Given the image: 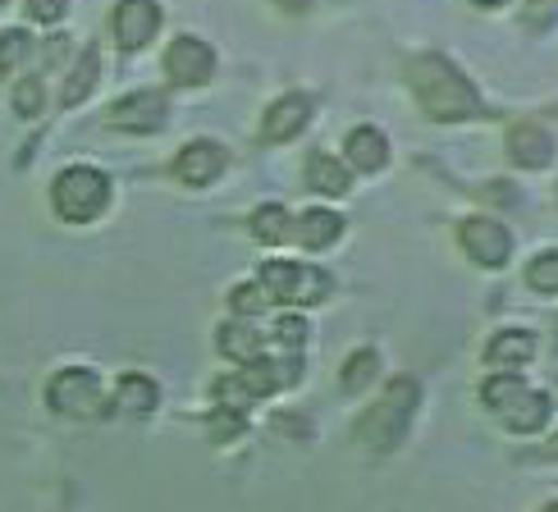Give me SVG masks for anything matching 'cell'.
Segmentation results:
<instances>
[{
	"label": "cell",
	"instance_id": "cell-4",
	"mask_svg": "<svg viewBox=\"0 0 558 512\" xmlns=\"http://www.w3.org/2000/svg\"><path fill=\"white\" fill-rule=\"evenodd\" d=\"M257 284L266 289L270 302H289V307H316L330 297L335 279L320 266H302V261H266Z\"/></svg>",
	"mask_w": 558,
	"mask_h": 512
},
{
	"label": "cell",
	"instance_id": "cell-35",
	"mask_svg": "<svg viewBox=\"0 0 558 512\" xmlns=\"http://www.w3.org/2000/svg\"><path fill=\"white\" fill-rule=\"evenodd\" d=\"M554 353H558V320H554Z\"/></svg>",
	"mask_w": 558,
	"mask_h": 512
},
{
	"label": "cell",
	"instance_id": "cell-11",
	"mask_svg": "<svg viewBox=\"0 0 558 512\" xmlns=\"http://www.w3.org/2000/svg\"><path fill=\"white\" fill-rule=\"evenodd\" d=\"M316 114V101L307 92H284V97H275L262 114V143H293V137L312 124Z\"/></svg>",
	"mask_w": 558,
	"mask_h": 512
},
{
	"label": "cell",
	"instance_id": "cell-10",
	"mask_svg": "<svg viewBox=\"0 0 558 512\" xmlns=\"http://www.w3.org/2000/svg\"><path fill=\"white\" fill-rule=\"evenodd\" d=\"M160 0H120L110 14V33L124 51H143V46L160 33Z\"/></svg>",
	"mask_w": 558,
	"mask_h": 512
},
{
	"label": "cell",
	"instance_id": "cell-24",
	"mask_svg": "<svg viewBox=\"0 0 558 512\" xmlns=\"http://www.w3.org/2000/svg\"><path fill=\"white\" fill-rule=\"evenodd\" d=\"M526 289L541 297H558V247H541L526 261Z\"/></svg>",
	"mask_w": 558,
	"mask_h": 512
},
{
	"label": "cell",
	"instance_id": "cell-30",
	"mask_svg": "<svg viewBox=\"0 0 558 512\" xmlns=\"http://www.w3.org/2000/svg\"><path fill=\"white\" fill-rule=\"evenodd\" d=\"M28 14L37 23H60L69 14V0H28Z\"/></svg>",
	"mask_w": 558,
	"mask_h": 512
},
{
	"label": "cell",
	"instance_id": "cell-13",
	"mask_svg": "<svg viewBox=\"0 0 558 512\" xmlns=\"http://www.w3.org/2000/svg\"><path fill=\"white\" fill-rule=\"evenodd\" d=\"M229 166V151L220 143H211V137H197V143H189L179 156H174V179L189 183V188H206V183H216Z\"/></svg>",
	"mask_w": 558,
	"mask_h": 512
},
{
	"label": "cell",
	"instance_id": "cell-18",
	"mask_svg": "<svg viewBox=\"0 0 558 512\" xmlns=\"http://www.w3.org/2000/svg\"><path fill=\"white\" fill-rule=\"evenodd\" d=\"M307 188L320 193V197H343L348 188H353V174H348V166H343L339 156L312 151L307 156Z\"/></svg>",
	"mask_w": 558,
	"mask_h": 512
},
{
	"label": "cell",
	"instance_id": "cell-8",
	"mask_svg": "<svg viewBox=\"0 0 558 512\" xmlns=\"http://www.w3.org/2000/svg\"><path fill=\"white\" fill-rule=\"evenodd\" d=\"M166 74L174 87H206L216 78V46L183 33L166 46Z\"/></svg>",
	"mask_w": 558,
	"mask_h": 512
},
{
	"label": "cell",
	"instance_id": "cell-17",
	"mask_svg": "<svg viewBox=\"0 0 558 512\" xmlns=\"http://www.w3.org/2000/svg\"><path fill=\"white\" fill-rule=\"evenodd\" d=\"M216 348H220V357H229L234 366H247V362H257L262 357V330L252 320H225L220 325V334H216Z\"/></svg>",
	"mask_w": 558,
	"mask_h": 512
},
{
	"label": "cell",
	"instance_id": "cell-16",
	"mask_svg": "<svg viewBox=\"0 0 558 512\" xmlns=\"http://www.w3.org/2000/svg\"><path fill=\"white\" fill-rule=\"evenodd\" d=\"M293 239H298V247H307V252L335 247L343 239V216L330 211V206H312V211H302L293 220Z\"/></svg>",
	"mask_w": 558,
	"mask_h": 512
},
{
	"label": "cell",
	"instance_id": "cell-12",
	"mask_svg": "<svg viewBox=\"0 0 558 512\" xmlns=\"http://www.w3.org/2000/svg\"><path fill=\"white\" fill-rule=\"evenodd\" d=\"M389 160H393V147H389L385 129H376V124L348 129V137H343V166H348V174H380V170H389Z\"/></svg>",
	"mask_w": 558,
	"mask_h": 512
},
{
	"label": "cell",
	"instance_id": "cell-33",
	"mask_svg": "<svg viewBox=\"0 0 558 512\" xmlns=\"http://www.w3.org/2000/svg\"><path fill=\"white\" fill-rule=\"evenodd\" d=\"M481 10H499V5H508V0H476Z\"/></svg>",
	"mask_w": 558,
	"mask_h": 512
},
{
	"label": "cell",
	"instance_id": "cell-9",
	"mask_svg": "<svg viewBox=\"0 0 558 512\" xmlns=\"http://www.w3.org/2000/svg\"><path fill=\"white\" fill-rule=\"evenodd\" d=\"M166 120H170V101H166V92H151V87L129 92L106 114V124L120 133H156V129H166Z\"/></svg>",
	"mask_w": 558,
	"mask_h": 512
},
{
	"label": "cell",
	"instance_id": "cell-36",
	"mask_svg": "<svg viewBox=\"0 0 558 512\" xmlns=\"http://www.w3.org/2000/svg\"><path fill=\"white\" fill-rule=\"evenodd\" d=\"M0 5H5V0H0Z\"/></svg>",
	"mask_w": 558,
	"mask_h": 512
},
{
	"label": "cell",
	"instance_id": "cell-3",
	"mask_svg": "<svg viewBox=\"0 0 558 512\" xmlns=\"http://www.w3.org/2000/svg\"><path fill=\"white\" fill-rule=\"evenodd\" d=\"M51 206L56 216L69 224H87L97 220L110 206V174L97 166H64L51 183Z\"/></svg>",
	"mask_w": 558,
	"mask_h": 512
},
{
	"label": "cell",
	"instance_id": "cell-15",
	"mask_svg": "<svg viewBox=\"0 0 558 512\" xmlns=\"http://www.w3.org/2000/svg\"><path fill=\"white\" fill-rule=\"evenodd\" d=\"M508 156H513L522 170H545L554 160V133L541 129V120H522L508 129Z\"/></svg>",
	"mask_w": 558,
	"mask_h": 512
},
{
	"label": "cell",
	"instance_id": "cell-26",
	"mask_svg": "<svg viewBox=\"0 0 558 512\" xmlns=\"http://www.w3.org/2000/svg\"><path fill=\"white\" fill-rule=\"evenodd\" d=\"M28 51H33V37L23 33V28L0 33V74H14V69L28 60Z\"/></svg>",
	"mask_w": 558,
	"mask_h": 512
},
{
	"label": "cell",
	"instance_id": "cell-22",
	"mask_svg": "<svg viewBox=\"0 0 558 512\" xmlns=\"http://www.w3.org/2000/svg\"><path fill=\"white\" fill-rule=\"evenodd\" d=\"M97 83H101V51H97V46H87V51L78 56V64L69 69L60 101H64V106H78V101L92 97V87H97Z\"/></svg>",
	"mask_w": 558,
	"mask_h": 512
},
{
	"label": "cell",
	"instance_id": "cell-20",
	"mask_svg": "<svg viewBox=\"0 0 558 512\" xmlns=\"http://www.w3.org/2000/svg\"><path fill=\"white\" fill-rule=\"evenodd\" d=\"M380 366H385L380 348H353V353L343 357V370H339L343 393H366L371 385L380 380Z\"/></svg>",
	"mask_w": 558,
	"mask_h": 512
},
{
	"label": "cell",
	"instance_id": "cell-32",
	"mask_svg": "<svg viewBox=\"0 0 558 512\" xmlns=\"http://www.w3.org/2000/svg\"><path fill=\"white\" fill-rule=\"evenodd\" d=\"M275 5H284V10H293V14H298V10H307L312 0H275Z\"/></svg>",
	"mask_w": 558,
	"mask_h": 512
},
{
	"label": "cell",
	"instance_id": "cell-31",
	"mask_svg": "<svg viewBox=\"0 0 558 512\" xmlns=\"http://www.w3.org/2000/svg\"><path fill=\"white\" fill-rule=\"evenodd\" d=\"M531 458H545V462H558V430L545 439V444L536 449V453H531Z\"/></svg>",
	"mask_w": 558,
	"mask_h": 512
},
{
	"label": "cell",
	"instance_id": "cell-27",
	"mask_svg": "<svg viewBox=\"0 0 558 512\" xmlns=\"http://www.w3.org/2000/svg\"><path fill=\"white\" fill-rule=\"evenodd\" d=\"M275 343L284 348V353H298V348L307 343V320H302L298 312H284L275 320Z\"/></svg>",
	"mask_w": 558,
	"mask_h": 512
},
{
	"label": "cell",
	"instance_id": "cell-19",
	"mask_svg": "<svg viewBox=\"0 0 558 512\" xmlns=\"http://www.w3.org/2000/svg\"><path fill=\"white\" fill-rule=\"evenodd\" d=\"M531 389V380L526 376H508V370H490V376L481 380V389H476V399H481V407L490 412V416H504L508 407H513L522 393Z\"/></svg>",
	"mask_w": 558,
	"mask_h": 512
},
{
	"label": "cell",
	"instance_id": "cell-5",
	"mask_svg": "<svg viewBox=\"0 0 558 512\" xmlns=\"http://www.w3.org/2000/svg\"><path fill=\"white\" fill-rule=\"evenodd\" d=\"M458 247L472 256L481 270H508L518 252V234L495 216H468L458 220Z\"/></svg>",
	"mask_w": 558,
	"mask_h": 512
},
{
	"label": "cell",
	"instance_id": "cell-6",
	"mask_svg": "<svg viewBox=\"0 0 558 512\" xmlns=\"http://www.w3.org/2000/svg\"><path fill=\"white\" fill-rule=\"evenodd\" d=\"M46 403H51L60 416H101L106 412V389L97 380V370L87 366H69V370H56L51 385H46Z\"/></svg>",
	"mask_w": 558,
	"mask_h": 512
},
{
	"label": "cell",
	"instance_id": "cell-34",
	"mask_svg": "<svg viewBox=\"0 0 558 512\" xmlns=\"http://www.w3.org/2000/svg\"><path fill=\"white\" fill-rule=\"evenodd\" d=\"M536 512H558V499H549V503H541Z\"/></svg>",
	"mask_w": 558,
	"mask_h": 512
},
{
	"label": "cell",
	"instance_id": "cell-14",
	"mask_svg": "<svg viewBox=\"0 0 558 512\" xmlns=\"http://www.w3.org/2000/svg\"><path fill=\"white\" fill-rule=\"evenodd\" d=\"M495 422H499L508 435H518V439H536V435H545L549 422H554V393L531 385L504 416H495Z\"/></svg>",
	"mask_w": 558,
	"mask_h": 512
},
{
	"label": "cell",
	"instance_id": "cell-21",
	"mask_svg": "<svg viewBox=\"0 0 558 512\" xmlns=\"http://www.w3.org/2000/svg\"><path fill=\"white\" fill-rule=\"evenodd\" d=\"M114 403H120V412L147 416L160 403V385L151 376H143V370H129V376H120V385H114Z\"/></svg>",
	"mask_w": 558,
	"mask_h": 512
},
{
	"label": "cell",
	"instance_id": "cell-28",
	"mask_svg": "<svg viewBox=\"0 0 558 512\" xmlns=\"http://www.w3.org/2000/svg\"><path fill=\"white\" fill-rule=\"evenodd\" d=\"M41 106H46V87H41V78H23V83L14 87V110L23 114V120H37Z\"/></svg>",
	"mask_w": 558,
	"mask_h": 512
},
{
	"label": "cell",
	"instance_id": "cell-23",
	"mask_svg": "<svg viewBox=\"0 0 558 512\" xmlns=\"http://www.w3.org/2000/svg\"><path fill=\"white\" fill-rule=\"evenodd\" d=\"M252 234H257V243H266V247L289 243L293 239V216L279 202H266V206L252 211Z\"/></svg>",
	"mask_w": 558,
	"mask_h": 512
},
{
	"label": "cell",
	"instance_id": "cell-29",
	"mask_svg": "<svg viewBox=\"0 0 558 512\" xmlns=\"http://www.w3.org/2000/svg\"><path fill=\"white\" fill-rule=\"evenodd\" d=\"M211 435H216V439H234V435H243V412L220 407V412L211 416Z\"/></svg>",
	"mask_w": 558,
	"mask_h": 512
},
{
	"label": "cell",
	"instance_id": "cell-1",
	"mask_svg": "<svg viewBox=\"0 0 558 512\" xmlns=\"http://www.w3.org/2000/svg\"><path fill=\"white\" fill-rule=\"evenodd\" d=\"M408 87H412L416 106L439 124H468L481 114V97H476L472 78L435 51H422L408 60Z\"/></svg>",
	"mask_w": 558,
	"mask_h": 512
},
{
	"label": "cell",
	"instance_id": "cell-2",
	"mask_svg": "<svg viewBox=\"0 0 558 512\" xmlns=\"http://www.w3.org/2000/svg\"><path fill=\"white\" fill-rule=\"evenodd\" d=\"M416 412H422V380H412V376L385 380V389L362 407V416L353 422L357 444L371 449V453H393L408 439Z\"/></svg>",
	"mask_w": 558,
	"mask_h": 512
},
{
	"label": "cell",
	"instance_id": "cell-7",
	"mask_svg": "<svg viewBox=\"0 0 558 512\" xmlns=\"http://www.w3.org/2000/svg\"><path fill=\"white\" fill-rule=\"evenodd\" d=\"M536 353H541L536 330H526V325H499V330L485 339L481 362L490 370H508V376H526V366L536 362Z\"/></svg>",
	"mask_w": 558,
	"mask_h": 512
},
{
	"label": "cell",
	"instance_id": "cell-25",
	"mask_svg": "<svg viewBox=\"0 0 558 512\" xmlns=\"http://www.w3.org/2000/svg\"><path fill=\"white\" fill-rule=\"evenodd\" d=\"M229 307H234L239 320H257L270 307V297H266V289L257 284V279H252V284H234V293H229Z\"/></svg>",
	"mask_w": 558,
	"mask_h": 512
}]
</instances>
